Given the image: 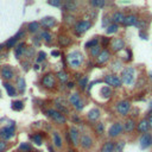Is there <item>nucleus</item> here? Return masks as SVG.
Segmentation results:
<instances>
[{
  "label": "nucleus",
  "mask_w": 152,
  "mask_h": 152,
  "mask_svg": "<svg viewBox=\"0 0 152 152\" xmlns=\"http://www.w3.org/2000/svg\"><path fill=\"white\" fill-rule=\"evenodd\" d=\"M122 131H124V125H122V122H120V121H117V122H114L111 127H109V130H108V135L111 137V138H117V137H119L121 133H122Z\"/></svg>",
  "instance_id": "obj_5"
},
{
  "label": "nucleus",
  "mask_w": 152,
  "mask_h": 152,
  "mask_svg": "<svg viewBox=\"0 0 152 152\" xmlns=\"http://www.w3.org/2000/svg\"><path fill=\"white\" fill-rule=\"evenodd\" d=\"M57 77H58L62 82H66V81H68V74L64 73V71H58V73H57Z\"/></svg>",
  "instance_id": "obj_37"
},
{
  "label": "nucleus",
  "mask_w": 152,
  "mask_h": 152,
  "mask_svg": "<svg viewBox=\"0 0 152 152\" xmlns=\"http://www.w3.org/2000/svg\"><path fill=\"white\" fill-rule=\"evenodd\" d=\"M67 58L73 68H79L83 62V55L80 51H71L70 54H68Z\"/></svg>",
  "instance_id": "obj_2"
},
{
  "label": "nucleus",
  "mask_w": 152,
  "mask_h": 152,
  "mask_svg": "<svg viewBox=\"0 0 152 152\" xmlns=\"http://www.w3.org/2000/svg\"><path fill=\"white\" fill-rule=\"evenodd\" d=\"M41 24L49 29V28H53L54 25L56 24V19H55L54 17H45V18H43V19L41 20Z\"/></svg>",
  "instance_id": "obj_19"
},
{
  "label": "nucleus",
  "mask_w": 152,
  "mask_h": 152,
  "mask_svg": "<svg viewBox=\"0 0 152 152\" xmlns=\"http://www.w3.org/2000/svg\"><path fill=\"white\" fill-rule=\"evenodd\" d=\"M104 131H105V126H104V124H102V122L96 124V132H97L99 134H102Z\"/></svg>",
  "instance_id": "obj_41"
},
{
  "label": "nucleus",
  "mask_w": 152,
  "mask_h": 152,
  "mask_svg": "<svg viewBox=\"0 0 152 152\" xmlns=\"http://www.w3.org/2000/svg\"><path fill=\"white\" fill-rule=\"evenodd\" d=\"M111 48L114 53H118V51H121V50L125 49V42L122 38H113V39L111 41Z\"/></svg>",
  "instance_id": "obj_10"
},
{
  "label": "nucleus",
  "mask_w": 152,
  "mask_h": 152,
  "mask_svg": "<svg viewBox=\"0 0 152 152\" xmlns=\"http://www.w3.org/2000/svg\"><path fill=\"white\" fill-rule=\"evenodd\" d=\"M97 45H99V39H97V38H93L92 41L87 42L84 46H86L87 49H92V48H95V46H97Z\"/></svg>",
  "instance_id": "obj_28"
},
{
  "label": "nucleus",
  "mask_w": 152,
  "mask_h": 152,
  "mask_svg": "<svg viewBox=\"0 0 152 152\" xmlns=\"http://www.w3.org/2000/svg\"><path fill=\"white\" fill-rule=\"evenodd\" d=\"M46 115L50 117L53 120H55L57 124H64L66 122V118L63 117V114L57 112L56 109H48L46 111Z\"/></svg>",
  "instance_id": "obj_7"
},
{
  "label": "nucleus",
  "mask_w": 152,
  "mask_h": 152,
  "mask_svg": "<svg viewBox=\"0 0 152 152\" xmlns=\"http://www.w3.org/2000/svg\"><path fill=\"white\" fill-rule=\"evenodd\" d=\"M58 41H59V44L63 45V46H66V45H68L70 43V39H69L68 37H61Z\"/></svg>",
  "instance_id": "obj_39"
},
{
  "label": "nucleus",
  "mask_w": 152,
  "mask_h": 152,
  "mask_svg": "<svg viewBox=\"0 0 152 152\" xmlns=\"http://www.w3.org/2000/svg\"><path fill=\"white\" fill-rule=\"evenodd\" d=\"M15 126H5V127H3L1 130H0V137H1L3 139H5V140H8V139H12L15 135Z\"/></svg>",
  "instance_id": "obj_8"
},
{
  "label": "nucleus",
  "mask_w": 152,
  "mask_h": 152,
  "mask_svg": "<svg viewBox=\"0 0 152 152\" xmlns=\"http://www.w3.org/2000/svg\"><path fill=\"white\" fill-rule=\"evenodd\" d=\"M80 143H81V146L83 149H91L93 146V139L91 138V135L83 134L80 138Z\"/></svg>",
  "instance_id": "obj_12"
},
{
  "label": "nucleus",
  "mask_w": 152,
  "mask_h": 152,
  "mask_svg": "<svg viewBox=\"0 0 152 152\" xmlns=\"http://www.w3.org/2000/svg\"><path fill=\"white\" fill-rule=\"evenodd\" d=\"M137 79V70L133 67H126L121 71V81L125 86H133Z\"/></svg>",
  "instance_id": "obj_1"
},
{
  "label": "nucleus",
  "mask_w": 152,
  "mask_h": 152,
  "mask_svg": "<svg viewBox=\"0 0 152 152\" xmlns=\"http://www.w3.org/2000/svg\"><path fill=\"white\" fill-rule=\"evenodd\" d=\"M53 137H54V144H55L57 147H61V146H62V140H61L59 134H58L57 132H54Z\"/></svg>",
  "instance_id": "obj_29"
},
{
  "label": "nucleus",
  "mask_w": 152,
  "mask_h": 152,
  "mask_svg": "<svg viewBox=\"0 0 152 152\" xmlns=\"http://www.w3.org/2000/svg\"><path fill=\"white\" fill-rule=\"evenodd\" d=\"M42 38L45 39L46 42H50L51 41V35H50L48 31H44V32H42Z\"/></svg>",
  "instance_id": "obj_42"
},
{
  "label": "nucleus",
  "mask_w": 152,
  "mask_h": 152,
  "mask_svg": "<svg viewBox=\"0 0 152 152\" xmlns=\"http://www.w3.org/2000/svg\"><path fill=\"white\" fill-rule=\"evenodd\" d=\"M45 57H46V55H45V53L44 51H39L38 53V57H37V62L39 63V62H42V61H44L45 59Z\"/></svg>",
  "instance_id": "obj_43"
},
{
  "label": "nucleus",
  "mask_w": 152,
  "mask_h": 152,
  "mask_svg": "<svg viewBox=\"0 0 152 152\" xmlns=\"http://www.w3.org/2000/svg\"><path fill=\"white\" fill-rule=\"evenodd\" d=\"M87 117H88V119L92 120V121H96L100 118V111L97 108H93V109H91L89 112H88Z\"/></svg>",
  "instance_id": "obj_21"
},
{
  "label": "nucleus",
  "mask_w": 152,
  "mask_h": 152,
  "mask_svg": "<svg viewBox=\"0 0 152 152\" xmlns=\"http://www.w3.org/2000/svg\"><path fill=\"white\" fill-rule=\"evenodd\" d=\"M64 10H66V11H75V10H76V3H73V1L66 3Z\"/></svg>",
  "instance_id": "obj_35"
},
{
  "label": "nucleus",
  "mask_w": 152,
  "mask_h": 152,
  "mask_svg": "<svg viewBox=\"0 0 152 152\" xmlns=\"http://www.w3.org/2000/svg\"><path fill=\"white\" fill-rule=\"evenodd\" d=\"M147 113L149 114H152V101L150 102V105H149V108H147Z\"/></svg>",
  "instance_id": "obj_54"
},
{
  "label": "nucleus",
  "mask_w": 152,
  "mask_h": 152,
  "mask_svg": "<svg viewBox=\"0 0 152 152\" xmlns=\"http://www.w3.org/2000/svg\"><path fill=\"white\" fill-rule=\"evenodd\" d=\"M101 94H102V96L105 99H108L112 96V89H111V87L109 86H105L101 88Z\"/></svg>",
  "instance_id": "obj_24"
},
{
  "label": "nucleus",
  "mask_w": 152,
  "mask_h": 152,
  "mask_svg": "<svg viewBox=\"0 0 152 152\" xmlns=\"http://www.w3.org/2000/svg\"><path fill=\"white\" fill-rule=\"evenodd\" d=\"M105 82H106L109 87H114V88H119V87H121V84H122L121 77H119L118 75H114V74L106 75V76H105Z\"/></svg>",
  "instance_id": "obj_6"
},
{
  "label": "nucleus",
  "mask_w": 152,
  "mask_h": 152,
  "mask_svg": "<svg viewBox=\"0 0 152 152\" xmlns=\"http://www.w3.org/2000/svg\"><path fill=\"white\" fill-rule=\"evenodd\" d=\"M117 108V112L120 114L121 117H126L129 115L130 112H131V108H132V105L129 100H122V101H119L115 106Z\"/></svg>",
  "instance_id": "obj_3"
},
{
  "label": "nucleus",
  "mask_w": 152,
  "mask_h": 152,
  "mask_svg": "<svg viewBox=\"0 0 152 152\" xmlns=\"http://www.w3.org/2000/svg\"><path fill=\"white\" fill-rule=\"evenodd\" d=\"M0 96H1V93H0Z\"/></svg>",
  "instance_id": "obj_61"
},
{
  "label": "nucleus",
  "mask_w": 152,
  "mask_h": 152,
  "mask_svg": "<svg viewBox=\"0 0 152 152\" xmlns=\"http://www.w3.org/2000/svg\"><path fill=\"white\" fill-rule=\"evenodd\" d=\"M76 109H77V111H81V109H83V107H84V102H83V101L81 100L80 101V102L77 104V105H76V106H74Z\"/></svg>",
  "instance_id": "obj_48"
},
{
  "label": "nucleus",
  "mask_w": 152,
  "mask_h": 152,
  "mask_svg": "<svg viewBox=\"0 0 152 152\" xmlns=\"http://www.w3.org/2000/svg\"><path fill=\"white\" fill-rule=\"evenodd\" d=\"M138 21H139V19L135 15H129V16H126V18L124 20V25L125 26H137Z\"/></svg>",
  "instance_id": "obj_15"
},
{
  "label": "nucleus",
  "mask_w": 152,
  "mask_h": 152,
  "mask_svg": "<svg viewBox=\"0 0 152 152\" xmlns=\"http://www.w3.org/2000/svg\"><path fill=\"white\" fill-rule=\"evenodd\" d=\"M114 150H115V143L111 140L106 142L101 147V152H114Z\"/></svg>",
  "instance_id": "obj_20"
},
{
  "label": "nucleus",
  "mask_w": 152,
  "mask_h": 152,
  "mask_svg": "<svg viewBox=\"0 0 152 152\" xmlns=\"http://www.w3.org/2000/svg\"><path fill=\"white\" fill-rule=\"evenodd\" d=\"M6 147H7L6 143L4 140H0V152H4L6 150Z\"/></svg>",
  "instance_id": "obj_49"
},
{
  "label": "nucleus",
  "mask_w": 152,
  "mask_h": 152,
  "mask_svg": "<svg viewBox=\"0 0 152 152\" xmlns=\"http://www.w3.org/2000/svg\"><path fill=\"white\" fill-rule=\"evenodd\" d=\"M69 137H70V140L74 145H77L79 144V131L76 127H70L69 130Z\"/></svg>",
  "instance_id": "obj_18"
},
{
  "label": "nucleus",
  "mask_w": 152,
  "mask_h": 152,
  "mask_svg": "<svg viewBox=\"0 0 152 152\" xmlns=\"http://www.w3.org/2000/svg\"><path fill=\"white\" fill-rule=\"evenodd\" d=\"M1 75L5 80H11L13 77V71H12V69L10 67H4L1 69Z\"/></svg>",
  "instance_id": "obj_22"
},
{
  "label": "nucleus",
  "mask_w": 152,
  "mask_h": 152,
  "mask_svg": "<svg viewBox=\"0 0 152 152\" xmlns=\"http://www.w3.org/2000/svg\"><path fill=\"white\" fill-rule=\"evenodd\" d=\"M48 4L51 5V6H56V7L61 6V1H59V0H49Z\"/></svg>",
  "instance_id": "obj_46"
},
{
  "label": "nucleus",
  "mask_w": 152,
  "mask_h": 152,
  "mask_svg": "<svg viewBox=\"0 0 152 152\" xmlns=\"http://www.w3.org/2000/svg\"><path fill=\"white\" fill-rule=\"evenodd\" d=\"M74 86H75V84H74L73 82H69V83H68V87H69V88H74Z\"/></svg>",
  "instance_id": "obj_55"
},
{
  "label": "nucleus",
  "mask_w": 152,
  "mask_h": 152,
  "mask_svg": "<svg viewBox=\"0 0 152 152\" xmlns=\"http://www.w3.org/2000/svg\"><path fill=\"white\" fill-rule=\"evenodd\" d=\"M137 129V124H135V121H134V119H127L125 121V124H124V131L125 132H127V133H131V132H133L134 130Z\"/></svg>",
  "instance_id": "obj_16"
},
{
  "label": "nucleus",
  "mask_w": 152,
  "mask_h": 152,
  "mask_svg": "<svg viewBox=\"0 0 152 152\" xmlns=\"http://www.w3.org/2000/svg\"><path fill=\"white\" fill-rule=\"evenodd\" d=\"M87 83H88V77H87V76H84V77L80 79V81H79V84H80V87L82 88V89H84V88H86Z\"/></svg>",
  "instance_id": "obj_40"
},
{
  "label": "nucleus",
  "mask_w": 152,
  "mask_h": 152,
  "mask_svg": "<svg viewBox=\"0 0 152 152\" xmlns=\"http://www.w3.org/2000/svg\"><path fill=\"white\" fill-rule=\"evenodd\" d=\"M150 79H151V82H152V75H150Z\"/></svg>",
  "instance_id": "obj_58"
},
{
  "label": "nucleus",
  "mask_w": 152,
  "mask_h": 152,
  "mask_svg": "<svg viewBox=\"0 0 152 152\" xmlns=\"http://www.w3.org/2000/svg\"><path fill=\"white\" fill-rule=\"evenodd\" d=\"M91 26H92V23L89 20H81V21H79L77 24L75 25V31L77 32L79 35H82L86 31L89 30Z\"/></svg>",
  "instance_id": "obj_9"
},
{
  "label": "nucleus",
  "mask_w": 152,
  "mask_h": 152,
  "mask_svg": "<svg viewBox=\"0 0 152 152\" xmlns=\"http://www.w3.org/2000/svg\"><path fill=\"white\" fill-rule=\"evenodd\" d=\"M24 108V105L21 101H15V102H12V109L13 111H21Z\"/></svg>",
  "instance_id": "obj_31"
},
{
  "label": "nucleus",
  "mask_w": 152,
  "mask_h": 152,
  "mask_svg": "<svg viewBox=\"0 0 152 152\" xmlns=\"http://www.w3.org/2000/svg\"><path fill=\"white\" fill-rule=\"evenodd\" d=\"M101 51H102V50H101V46L97 45V46L91 49V55H92L93 57H97V56L101 54Z\"/></svg>",
  "instance_id": "obj_32"
},
{
  "label": "nucleus",
  "mask_w": 152,
  "mask_h": 152,
  "mask_svg": "<svg viewBox=\"0 0 152 152\" xmlns=\"http://www.w3.org/2000/svg\"><path fill=\"white\" fill-rule=\"evenodd\" d=\"M38 29H39V24L37 21H32V23L29 24V31L30 32H36V31H38Z\"/></svg>",
  "instance_id": "obj_33"
},
{
  "label": "nucleus",
  "mask_w": 152,
  "mask_h": 152,
  "mask_svg": "<svg viewBox=\"0 0 152 152\" xmlns=\"http://www.w3.org/2000/svg\"><path fill=\"white\" fill-rule=\"evenodd\" d=\"M32 140H33L35 144L41 145V144H42V135H41V134H35V135H32Z\"/></svg>",
  "instance_id": "obj_38"
},
{
  "label": "nucleus",
  "mask_w": 152,
  "mask_h": 152,
  "mask_svg": "<svg viewBox=\"0 0 152 152\" xmlns=\"http://www.w3.org/2000/svg\"><path fill=\"white\" fill-rule=\"evenodd\" d=\"M25 50H26V48H25V44H24V43L19 44V45L17 46V49H16V51H15L16 57H17V58H19V57H20V56L25 53Z\"/></svg>",
  "instance_id": "obj_25"
},
{
  "label": "nucleus",
  "mask_w": 152,
  "mask_h": 152,
  "mask_svg": "<svg viewBox=\"0 0 152 152\" xmlns=\"http://www.w3.org/2000/svg\"><path fill=\"white\" fill-rule=\"evenodd\" d=\"M109 58H111V53L108 51L107 49H104L102 51H101V54L96 57V59H97V63H99V64H105L106 62H108V61H109Z\"/></svg>",
  "instance_id": "obj_13"
},
{
  "label": "nucleus",
  "mask_w": 152,
  "mask_h": 152,
  "mask_svg": "<svg viewBox=\"0 0 152 152\" xmlns=\"http://www.w3.org/2000/svg\"><path fill=\"white\" fill-rule=\"evenodd\" d=\"M42 83L46 88H53L55 86V77H54V75L53 74H46L43 77V80H42Z\"/></svg>",
  "instance_id": "obj_14"
},
{
  "label": "nucleus",
  "mask_w": 152,
  "mask_h": 152,
  "mask_svg": "<svg viewBox=\"0 0 152 152\" xmlns=\"http://www.w3.org/2000/svg\"><path fill=\"white\" fill-rule=\"evenodd\" d=\"M91 4L94 7H104L106 5V3L104 1V0H92Z\"/></svg>",
  "instance_id": "obj_34"
},
{
  "label": "nucleus",
  "mask_w": 152,
  "mask_h": 152,
  "mask_svg": "<svg viewBox=\"0 0 152 152\" xmlns=\"http://www.w3.org/2000/svg\"><path fill=\"white\" fill-rule=\"evenodd\" d=\"M3 49V45H0V50H1Z\"/></svg>",
  "instance_id": "obj_59"
},
{
  "label": "nucleus",
  "mask_w": 152,
  "mask_h": 152,
  "mask_svg": "<svg viewBox=\"0 0 152 152\" xmlns=\"http://www.w3.org/2000/svg\"><path fill=\"white\" fill-rule=\"evenodd\" d=\"M137 130L138 132L140 133H149V130H150V126H149V121H147V118H143L140 121L138 122L137 125Z\"/></svg>",
  "instance_id": "obj_11"
},
{
  "label": "nucleus",
  "mask_w": 152,
  "mask_h": 152,
  "mask_svg": "<svg viewBox=\"0 0 152 152\" xmlns=\"http://www.w3.org/2000/svg\"><path fill=\"white\" fill-rule=\"evenodd\" d=\"M16 43H17V37H13L6 43V45H7V48H12V46H15Z\"/></svg>",
  "instance_id": "obj_44"
},
{
  "label": "nucleus",
  "mask_w": 152,
  "mask_h": 152,
  "mask_svg": "<svg viewBox=\"0 0 152 152\" xmlns=\"http://www.w3.org/2000/svg\"><path fill=\"white\" fill-rule=\"evenodd\" d=\"M19 150H20V151H29V150H30V145L23 143L21 145H19Z\"/></svg>",
  "instance_id": "obj_47"
},
{
  "label": "nucleus",
  "mask_w": 152,
  "mask_h": 152,
  "mask_svg": "<svg viewBox=\"0 0 152 152\" xmlns=\"http://www.w3.org/2000/svg\"><path fill=\"white\" fill-rule=\"evenodd\" d=\"M35 69H36V70H37V69H39V66L36 64V66H35Z\"/></svg>",
  "instance_id": "obj_57"
},
{
  "label": "nucleus",
  "mask_w": 152,
  "mask_h": 152,
  "mask_svg": "<svg viewBox=\"0 0 152 152\" xmlns=\"http://www.w3.org/2000/svg\"><path fill=\"white\" fill-rule=\"evenodd\" d=\"M69 100H70V102H71L73 106H76V105H77L80 101H81V97H80V95H79L77 93H74V94L70 95V99H69Z\"/></svg>",
  "instance_id": "obj_27"
},
{
  "label": "nucleus",
  "mask_w": 152,
  "mask_h": 152,
  "mask_svg": "<svg viewBox=\"0 0 152 152\" xmlns=\"http://www.w3.org/2000/svg\"><path fill=\"white\" fill-rule=\"evenodd\" d=\"M56 108H57V112H62V113H68V108L64 107V106H61V105H56Z\"/></svg>",
  "instance_id": "obj_45"
},
{
  "label": "nucleus",
  "mask_w": 152,
  "mask_h": 152,
  "mask_svg": "<svg viewBox=\"0 0 152 152\" xmlns=\"http://www.w3.org/2000/svg\"><path fill=\"white\" fill-rule=\"evenodd\" d=\"M125 145H126V143L124 140H120V142L115 143V150H114V152H122L124 149H125Z\"/></svg>",
  "instance_id": "obj_30"
},
{
  "label": "nucleus",
  "mask_w": 152,
  "mask_h": 152,
  "mask_svg": "<svg viewBox=\"0 0 152 152\" xmlns=\"http://www.w3.org/2000/svg\"><path fill=\"white\" fill-rule=\"evenodd\" d=\"M69 152H75V151H74V150H70V151H69Z\"/></svg>",
  "instance_id": "obj_60"
},
{
  "label": "nucleus",
  "mask_w": 152,
  "mask_h": 152,
  "mask_svg": "<svg viewBox=\"0 0 152 152\" xmlns=\"http://www.w3.org/2000/svg\"><path fill=\"white\" fill-rule=\"evenodd\" d=\"M102 43H104V45L106 46L107 44H109V43H111V39H109V38H107V37H104V39H102Z\"/></svg>",
  "instance_id": "obj_51"
},
{
  "label": "nucleus",
  "mask_w": 152,
  "mask_h": 152,
  "mask_svg": "<svg viewBox=\"0 0 152 152\" xmlns=\"http://www.w3.org/2000/svg\"><path fill=\"white\" fill-rule=\"evenodd\" d=\"M4 87H5V89L7 91V94H8L10 96H15V95H16V89H15V87L12 86V84L5 82V83H4Z\"/></svg>",
  "instance_id": "obj_26"
},
{
  "label": "nucleus",
  "mask_w": 152,
  "mask_h": 152,
  "mask_svg": "<svg viewBox=\"0 0 152 152\" xmlns=\"http://www.w3.org/2000/svg\"><path fill=\"white\" fill-rule=\"evenodd\" d=\"M139 36L142 37V39H147V35H145V33H144V32H142V31L139 32Z\"/></svg>",
  "instance_id": "obj_52"
},
{
  "label": "nucleus",
  "mask_w": 152,
  "mask_h": 152,
  "mask_svg": "<svg viewBox=\"0 0 152 152\" xmlns=\"http://www.w3.org/2000/svg\"><path fill=\"white\" fill-rule=\"evenodd\" d=\"M139 146L142 150H147L152 146V133H144L139 138Z\"/></svg>",
  "instance_id": "obj_4"
},
{
  "label": "nucleus",
  "mask_w": 152,
  "mask_h": 152,
  "mask_svg": "<svg viewBox=\"0 0 152 152\" xmlns=\"http://www.w3.org/2000/svg\"><path fill=\"white\" fill-rule=\"evenodd\" d=\"M118 30H119V25L112 23V24L108 25V28L106 29V32H107V35H113V33H117Z\"/></svg>",
  "instance_id": "obj_23"
},
{
  "label": "nucleus",
  "mask_w": 152,
  "mask_h": 152,
  "mask_svg": "<svg viewBox=\"0 0 152 152\" xmlns=\"http://www.w3.org/2000/svg\"><path fill=\"white\" fill-rule=\"evenodd\" d=\"M51 55H53L54 57H58V56H59V51H57V50H54V51L51 53Z\"/></svg>",
  "instance_id": "obj_53"
},
{
  "label": "nucleus",
  "mask_w": 152,
  "mask_h": 152,
  "mask_svg": "<svg viewBox=\"0 0 152 152\" xmlns=\"http://www.w3.org/2000/svg\"><path fill=\"white\" fill-rule=\"evenodd\" d=\"M49 151H50V152H54V149H53L51 146H49Z\"/></svg>",
  "instance_id": "obj_56"
},
{
  "label": "nucleus",
  "mask_w": 152,
  "mask_h": 152,
  "mask_svg": "<svg viewBox=\"0 0 152 152\" xmlns=\"http://www.w3.org/2000/svg\"><path fill=\"white\" fill-rule=\"evenodd\" d=\"M25 86H26V83H25V80L24 77H19L18 79V88H19V92H24L25 91Z\"/></svg>",
  "instance_id": "obj_36"
},
{
  "label": "nucleus",
  "mask_w": 152,
  "mask_h": 152,
  "mask_svg": "<svg viewBox=\"0 0 152 152\" xmlns=\"http://www.w3.org/2000/svg\"><path fill=\"white\" fill-rule=\"evenodd\" d=\"M147 118V121H149V126H150V130H152V114H149Z\"/></svg>",
  "instance_id": "obj_50"
},
{
  "label": "nucleus",
  "mask_w": 152,
  "mask_h": 152,
  "mask_svg": "<svg viewBox=\"0 0 152 152\" xmlns=\"http://www.w3.org/2000/svg\"><path fill=\"white\" fill-rule=\"evenodd\" d=\"M125 18H126V16L122 13V12H120V11L114 12L113 16H112V20H113V23H114V24H117V25H119V24H124Z\"/></svg>",
  "instance_id": "obj_17"
}]
</instances>
